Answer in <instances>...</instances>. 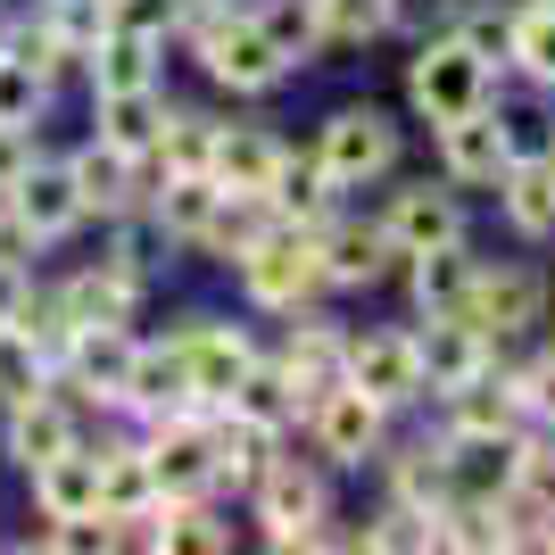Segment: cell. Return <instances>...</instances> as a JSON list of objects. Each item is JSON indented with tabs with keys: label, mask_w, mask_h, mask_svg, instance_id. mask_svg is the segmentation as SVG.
Masks as SVG:
<instances>
[{
	"label": "cell",
	"mask_w": 555,
	"mask_h": 555,
	"mask_svg": "<svg viewBox=\"0 0 555 555\" xmlns=\"http://www.w3.org/2000/svg\"><path fill=\"white\" fill-rule=\"evenodd\" d=\"M448 448V481H456V498H506L514 481H522V431H440Z\"/></svg>",
	"instance_id": "18"
},
{
	"label": "cell",
	"mask_w": 555,
	"mask_h": 555,
	"mask_svg": "<svg viewBox=\"0 0 555 555\" xmlns=\"http://www.w3.org/2000/svg\"><path fill=\"white\" fill-rule=\"evenodd\" d=\"M398 150H406V133H398V116L382 108V100H340V108L315 125V166H324L340 191H365V183H382V175H398Z\"/></svg>",
	"instance_id": "4"
},
{
	"label": "cell",
	"mask_w": 555,
	"mask_h": 555,
	"mask_svg": "<svg viewBox=\"0 0 555 555\" xmlns=\"http://www.w3.org/2000/svg\"><path fill=\"white\" fill-rule=\"evenodd\" d=\"M175 42L199 59V75H208L216 92L232 100H266L291 83V59H282L274 42H266V25L249 17V9H232V0H191V17Z\"/></svg>",
	"instance_id": "1"
},
{
	"label": "cell",
	"mask_w": 555,
	"mask_h": 555,
	"mask_svg": "<svg viewBox=\"0 0 555 555\" xmlns=\"http://www.w3.org/2000/svg\"><path fill=\"white\" fill-rule=\"evenodd\" d=\"M531 9H555V0H531Z\"/></svg>",
	"instance_id": "50"
},
{
	"label": "cell",
	"mask_w": 555,
	"mask_h": 555,
	"mask_svg": "<svg viewBox=\"0 0 555 555\" xmlns=\"http://www.w3.org/2000/svg\"><path fill=\"white\" fill-rule=\"evenodd\" d=\"M83 83H92V92H150V83H166V42L108 25V34L83 50Z\"/></svg>",
	"instance_id": "23"
},
{
	"label": "cell",
	"mask_w": 555,
	"mask_h": 555,
	"mask_svg": "<svg viewBox=\"0 0 555 555\" xmlns=\"http://www.w3.org/2000/svg\"><path fill=\"white\" fill-rule=\"evenodd\" d=\"M199 390H191V357L183 340L166 332V340H133V373H125V390H116V415L133 423H158V415H191Z\"/></svg>",
	"instance_id": "14"
},
{
	"label": "cell",
	"mask_w": 555,
	"mask_h": 555,
	"mask_svg": "<svg viewBox=\"0 0 555 555\" xmlns=\"http://www.w3.org/2000/svg\"><path fill=\"white\" fill-rule=\"evenodd\" d=\"M0 257H17V266H34V257H42V241L17 224V208H9V199H0Z\"/></svg>",
	"instance_id": "48"
},
{
	"label": "cell",
	"mask_w": 555,
	"mask_h": 555,
	"mask_svg": "<svg viewBox=\"0 0 555 555\" xmlns=\"http://www.w3.org/2000/svg\"><path fill=\"white\" fill-rule=\"evenodd\" d=\"M340 348H348V324H332V315L299 307V315H282L274 365L299 382V398H315V390H332V382H340Z\"/></svg>",
	"instance_id": "21"
},
{
	"label": "cell",
	"mask_w": 555,
	"mask_h": 555,
	"mask_svg": "<svg viewBox=\"0 0 555 555\" xmlns=\"http://www.w3.org/2000/svg\"><path fill=\"white\" fill-rule=\"evenodd\" d=\"M266 208H274V224H299V232H315L332 208H340V183H332L324 166H315V150H282L274 183H266Z\"/></svg>",
	"instance_id": "24"
},
{
	"label": "cell",
	"mask_w": 555,
	"mask_h": 555,
	"mask_svg": "<svg viewBox=\"0 0 555 555\" xmlns=\"http://www.w3.org/2000/svg\"><path fill=\"white\" fill-rule=\"evenodd\" d=\"M473 266H481V257L464 249V241H448V249H415L406 266H398V274H406V291H415V315H464Z\"/></svg>",
	"instance_id": "29"
},
{
	"label": "cell",
	"mask_w": 555,
	"mask_h": 555,
	"mask_svg": "<svg viewBox=\"0 0 555 555\" xmlns=\"http://www.w3.org/2000/svg\"><path fill=\"white\" fill-rule=\"evenodd\" d=\"M0 199L17 208V224L34 232L42 249H59L67 232H83V224H92V216H83V199H75V183H67V166L50 158V150H42L34 166H25V175H17L9 191H0Z\"/></svg>",
	"instance_id": "16"
},
{
	"label": "cell",
	"mask_w": 555,
	"mask_h": 555,
	"mask_svg": "<svg viewBox=\"0 0 555 555\" xmlns=\"http://www.w3.org/2000/svg\"><path fill=\"white\" fill-rule=\"evenodd\" d=\"M382 232L398 241V257H415V249H448V241H464L473 216H464V191L448 183V175H440V183L423 175V183H398L390 199H382Z\"/></svg>",
	"instance_id": "13"
},
{
	"label": "cell",
	"mask_w": 555,
	"mask_h": 555,
	"mask_svg": "<svg viewBox=\"0 0 555 555\" xmlns=\"http://www.w3.org/2000/svg\"><path fill=\"white\" fill-rule=\"evenodd\" d=\"M0 50H9V59H25L50 92H59V75H75V59L59 50V34H50L42 17H9V25H0Z\"/></svg>",
	"instance_id": "41"
},
{
	"label": "cell",
	"mask_w": 555,
	"mask_h": 555,
	"mask_svg": "<svg viewBox=\"0 0 555 555\" xmlns=\"http://www.w3.org/2000/svg\"><path fill=\"white\" fill-rule=\"evenodd\" d=\"M489 191H498V216H506L522 241H555V150H547V158L506 166Z\"/></svg>",
	"instance_id": "27"
},
{
	"label": "cell",
	"mask_w": 555,
	"mask_h": 555,
	"mask_svg": "<svg viewBox=\"0 0 555 555\" xmlns=\"http://www.w3.org/2000/svg\"><path fill=\"white\" fill-rule=\"evenodd\" d=\"M208 440H216V489H241V498H249V481L274 464L282 431H257V423H241L232 406H208Z\"/></svg>",
	"instance_id": "30"
},
{
	"label": "cell",
	"mask_w": 555,
	"mask_h": 555,
	"mask_svg": "<svg viewBox=\"0 0 555 555\" xmlns=\"http://www.w3.org/2000/svg\"><path fill=\"white\" fill-rule=\"evenodd\" d=\"M75 440H83V406L59 390V373H50V390L0 406V456L17 464V473H34L42 456H59V448H75Z\"/></svg>",
	"instance_id": "12"
},
{
	"label": "cell",
	"mask_w": 555,
	"mask_h": 555,
	"mask_svg": "<svg viewBox=\"0 0 555 555\" xmlns=\"http://www.w3.org/2000/svg\"><path fill=\"white\" fill-rule=\"evenodd\" d=\"M141 456H150V481H158V506H183V498H224L216 489V440H208V406L191 415H158L133 423Z\"/></svg>",
	"instance_id": "7"
},
{
	"label": "cell",
	"mask_w": 555,
	"mask_h": 555,
	"mask_svg": "<svg viewBox=\"0 0 555 555\" xmlns=\"http://www.w3.org/2000/svg\"><path fill=\"white\" fill-rule=\"evenodd\" d=\"M415 357H423V382H431V398L498 365V348H489L481 332L464 324V315H415Z\"/></svg>",
	"instance_id": "22"
},
{
	"label": "cell",
	"mask_w": 555,
	"mask_h": 555,
	"mask_svg": "<svg viewBox=\"0 0 555 555\" xmlns=\"http://www.w3.org/2000/svg\"><path fill=\"white\" fill-rule=\"evenodd\" d=\"M357 547L365 555H431L440 539H431V522H423L415 506H398V498H382V506L357 522Z\"/></svg>",
	"instance_id": "39"
},
{
	"label": "cell",
	"mask_w": 555,
	"mask_h": 555,
	"mask_svg": "<svg viewBox=\"0 0 555 555\" xmlns=\"http://www.w3.org/2000/svg\"><path fill=\"white\" fill-rule=\"evenodd\" d=\"M50 357L34 340H25L17 324H0V406H9V398H34V390H50Z\"/></svg>",
	"instance_id": "42"
},
{
	"label": "cell",
	"mask_w": 555,
	"mask_h": 555,
	"mask_svg": "<svg viewBox=\"0 0 555 555\" xmlns=\"http://www.w3.org/2000/svg\"><path fill=\"white\" fill-rule=\"evenodd\" d=\"M282 150H291V141H282L274 125H224V133H216V158H208L216 191H266Z\"/></svg>",
	"instance_id": "28"
},
{
	"label": "cell",
	"mask_w": 555,
	"mask_h": 555,
	"mask_svg": "<svg viewBox=\"0 0 555 555\" xmlns=\"http://www.w3.org/2000/svg\"><path fill=\"white\" fill-rule=\"evenodd\" d=\"M315 257H324L332 291H382V282L406 266L398 241L382 232V216H348V208H332L324 224H315Z\"/></svg>",
	"instance_id": "10"
},
{
	"label": "cell",
	"mask_w": 555,
	"mask_h": 555,
	"mask_svg": "<svg viewBox=\"0 0 555 555\" xmlns=\"http://www.w3.org/2000/svg\"><path fill=\"white\" fill-rule=\"evenodd\" d=\"M382 473H390V498L398 506H415L423 522H440V506L456 498V481H448V448L440 440H406V448H382Z\"/></svg>",
	"instance_id": "25"
},
{
	"label": "cell",
	"mask_w": 555,
	"mask_h": 555,
	"mask_svg": "<svg viewBox=\"0 0 555 555\" xmlns=\"http://www.w3.org/2000/svg\"><path fill=\"white\" fill-rule=\"evenodd\" d=\"M249 514L266 547H357V531H332V473L315 456H282L249 481Z\"/></svg>",
	"instance_id": "2"
},
{
	"label": "cell",
	"mask_w": 555,
	"mask_h": 555,
	"mask_svg": "<svg viewBox=\"0 0 555 555\" xmlns=\"http://www.w3.org/2000/svg\"><path fill=\"white\" fill-rule=\"evenodd\" d=\"M506 75H489L473 50L456 42V34H423L415 42V59H406V108L415 116H464V108H481L489 92H498Z\"/></svg>",
	"instance_id": "9"
},
{
	"label": "cell",
	"mask_w": 555,
	"mask_h": 555,
	"mask_svg": "<svg viewBox=\"0 0 555 555\" xmlns=\"http://www.w3.org/2000/svg\"><path fill=\"white\" fill-rule=\"evenodd\" d=\"M340 382H357L365 398H382L390 415L423 406V398H431V382H423V357H415V324H365V332H348Z\"/></svg>",
	"instance_id": "8"
},
{
	"label": "cell",
	"mask_w": 555,
	"mask_h": 555,
	"mask_svg": "<svg viewBox=\"0 0 555 555\" xmlns=\"http://www.w3.org/2000/svg\"><path fill=\"white\" fill-rule=\"evenodd\" d=\"M266 224H274L266 191H216V208H208V224H199V241H191V257H216V266H232V257L249 249Z\"/></svg>",
	"instance_id": "32"
},
{
	"label": "cell",
	"mask_w": 555,
	"mask_h": 555,
	"mask_svg": "<svg viewBox=\"0 0 555 555\" xmlns=\"http://www.w3.org/2000/svg\"><path fill=\"white\" fill-rule=\"evenodd\" d=\"M506 25H514V9H473V0H464L448 34H456V42L473 50V59H481L489 75H506Z\"/></svg>",
	"instance_id": "44"
},
{
	"label": "cell",
	"mask_w": 555,
	"mask_h": 555,
	"mask_svg": "<svg viewBox=\"0 0 555 555\" xmlns=\"http://www.w3.org/2000/svg\"><path fill=\"white\" fill-rule=\"evenodd\" d=\"M34 158H42V125H0V191L17 183Z\"/></svg>",
	"instance_id": "47"
},
{
	"label": "cell",
	"mask_w": 555,
	"mask_h": 555,
	"mask_svg": "<svg viewBox=\"0 0 555 555\" xmlns=\"http://www.w3.org/2000/svg\"><path fill=\"white\" fill-rule=\"evenodd\" d=\"M17 547H42V555H108V547H125V531H116L108 514H67V522H42V531L17 539Z\"/></svg>",
	"instance_id": "40"
},
{
	"label": "cell",
	"mask_w": 555,
	"mask_h": 555,
	"mask_svg": "<svg viewBox=\"0 0 555 555\" xmlns=\"http://www.w3.org/2000/svg\"><path fill=\"white\" fill-rule=\"evenodd\" d=\"M315 34H324V50L382 42V0H315Z\"/></svg>",
	"instance_id": "43"
},
{
	"label": "cell",
	"mask_w": 555,
	"mask_h": 555,
	"mask_svg": "<svg viewBox=\"0 0 555 555\" xmlns=\"http://www.w3.org/2000/svg\"><path fill=\"white\" fill-rule=\"evenodd\" d=\"M25 291H34V266H17V257H0V324L25 307Z\"/></svg>",
	"instance_id": "49"
},
{
	"label": "cell",
	"mask_w": 555,
	"mask_h": 555,
	"mask_svg": "<svg viewBox=\"0 0 555 555\" xmlns=\"http://www.w3.org/2000/svg\"><path fill=\"white\" fill-rule=\"evenodd\" d=\"M489 116H498L506 166H522V158H547V150H555V108H547V92H531V100H506V92H489Z\"/></svg>",
	"instance_id": "37"
},
{
	"label": "cell",
	"mask_w": 555,
	"mask_h": 555,
	"mask_svg": "<svg viewBox=\"0 0 555 555\" xmlns=\"http://www.w3.org/2000/svg\"><path fill=\"white\" fill-rule=\"evenodd\" d=\"M224 406H232L241 423H257V431H282V440H291V431H299V415H307L299 382H291V373H282L274 357H266V348H257V365L241 373V382H232V398H224Z\"/></svg>",
	"instance_id": "26"
},
{
	"label": "cell",
	"mask_w": 555,
	"mask_h": 555,
	"mask_svg": "<svg viewBox=\"0 0 555 555\" xmlns=\"http://www.w3.org/2000/svg\"><path fill=\"white\" fill-rule=\"evenodd\" d=\"M547 357H555V332H547Z\"/></svg>",
	"instance_id": "52"
},
{
	"label": "cell",
	"mask_w": 555,
	"mask_h": 555,
	"mask_svg": "<svg viewBox=\"0 0 555 555\" xmlns=\"http://www.w3.org/2000/svg\"><path fill=\"white\" fill-rule=\"evenodd\" d=\"M216 133H224V125H216L208 108H175V100H166L158 141H150V166H158V175H208Z\"/></svg>",
	"instance_id": "33"
},
{
	"label": "cell",
	"mask_w": 555,
	"mask_h": 555,
	"mask_svg": "<svg viewBox=\"0 0 555 555\" xmlns=\"http://www.w3.org/2000/svg\"><path fill=\"white\" fill-rule=\"evenodd\" d=\"M0 25H9V17H0Z\"/></svg>",
	"instance_id": "53"
},
{
	"label": "cell",
	"mask_w": 555,
	"mask_h": 555,
	"mask_svg": "<svg viewBox=\"0 0 555 555\" xmlns=\"http://www.w3.org/2000/svg\"><path fill=\"white\" fill-rule=\"evenodd\" d=\"M249 17L266 25V42H274L282 59H291V75L324 59V34H315V0H257Z\"/></svg>",
	"instance_id": "38"
},
{
	"label": "cell",
	"mask_w": 555,
	"mask_h": 555,
	"mask_svg": "<svg viewBox=\"0 0 555 555\" xmlns=\"http://www.w3.org/2000/svg\"><path fill=\"white\" fill-rule=\"evenodd\" d=\"M67 183H75V199H83V216H125V208H141V191H150V175L158 166L150 158H125V150H108V141H75L67 158Z\"/></svg>",
	"instance_id": "15"
},
{
	"label": "cell",
	"mask_w": 555,
	"mask_h": 555,
	"mask_svg": "<svg viewBox=\"0 0 555 555\" xmlns=\"http://www.w3.org/2000/svg\"><path fill=\"white\" fill-rule=\"evenodd\" d=\"M299 431H307V448H315V464H324V473H365V464L390 448V406H382V398H365L357 382H332V390L307 398Z\"/></svg>",
	"instance_id": "5"
},
{
	"label": "cell",
	"mask_w": 555,
	"mask_h": 555,
	"mask_svg": "<svg viewBox=\"0 0 555 555\" xmlns=\"http://www.w3.org/2000/svg\"><path fill=\"white\" fill-rule=\"evenodd\" d=\"M539 431H555V415H547V423H539Z\"/></svg>",
	"instance_id": "51"
},
{
	"label": "cell",
	"mask_w": 555,
	"mask_h": 555,
	"mask_svg": "<svg viewBox=\"0 0 555 555\" xmlns=\"http://www.w3.org/2000/svg\"><path fill=\"white\" fill-rule=\"evenodd\" d=\"M108 224V241H100V257L108 266H125L133 282H158L166 266H175V241H166L158 224H150V208H125V216H100Z\"/></svg>",
	"instance_id": "34"
},
{
	"label": "cell",
	"mask_w": 555,
	"mask_h": 555,
	"mask_svg": "<svg viewBox=\"0 0 555 555\" xmlns=\"http://www.w3.org/2000/svg\"><path fill=\"white\" fill-rule=\"evenodd\" d=\"M83 440H92V431H83ZM92 464H100V514H108L116 531L158 506V481H150L141 431H100V440H92Z\"/></svg>",
	"instance_id": "19"
},
{
	"label": "cell",
	"mask_w": 555,
	"mask_h": 555,
	"mask_svg": "<svg viewBox=\"0 0 555 555\" xmlns=\"http://www.w3.org/2000/svg\"><path fill=\"white\" fill-rule=\"evenodd\" d=\"M464 324L481 332L489 348H522L547 332V274L539 266H473V291H464Z\"/></svg>",
	"instance_id": "6"
},
{
	"label": "cell",
	"mask_w": 555,
	"mask_h": 555,
	"mask_svg": "<svg viewBox=\"0 0 555 555\" xmlns=\"http://www.w3.org/2000/svg\"><path fill=\"white\" fill-rule=\"evenodd\" d=\"M158 116H166V83H150V92H92V133L108 150H125V158H150Z\"/></svg>",
	"instance_id": "31"
},
{
	"label": "cell",
	"mask_w": 555,
	"mask_h": 555,
	"mask_svg": "<svg viewBox=\"0 0 555 555\" xmlns=\"http://www.w3.org/2000/svg\"><path fill=\"white\" fill-rule=\"evenodd\" d=\"M42 116H50V83L0 50V125H42Z\"/></svg>",
	"instance_id": "45"
},
{
	"label": "cell",
	"mask_w": 555,
	"mask_h": 555,
	"mask_svg": "<svg viewBox=\"0 0 555 555\" xmlns=\"http://www.w3.org/2000/svg\"><path fill=\"white\" fill-rule=\"evenodd\" d=\"M431 150H440V175L456 191H489L498 175H506V141H498V116L481 108H464V116H440L431 125Z\"/></svg>",
	"instance_id": "17"
},
{
	"label": "cell",
	"mask_w": 555,
	"mask_h": 555,
	"mask_svg": "<svg viewBox=\"0 0 555 555\" xmlns=\"http://www.w3.org/2000/svg\"><path fill=\"white\" fill-rule=\"evenodd\" d=\"M464 0H382V34L398 42H423V34H448Z\"/></svg>",
	"instance_id": "46"
},
{
	"label": "cell",
	"mask_w": 555,
	"mask_h": 555,
	"mask_svg": "<svg viewBox=\"0 0 555 555\" xmlns=\"http://www.w3.org/2000/svg\"><path fill=\"white\" fill-rule=\"evenodd\" d=\"M50 291H59V307H67V324H133L141 299H150V282H133L125 266H108V257H92V266L59 274Z\"/></svg>",
	"instance_id": "20"
},
{
	"label": "cell",
	"mask_w": 555,
	"mask_h": 555,
	"mask_svg": "<svg viewBox=\"0 0 555 555\" xmlns=\"http://www.w3.org/2000/svg\"><path fill=\"white\" fill-rule=\"evenodd\" d=\"M232 282L257 315H299V307H324L332 282H324V257H315V232L299 224H266L249 249L232 257Z\"/></svg>",
	"instance_id": "3"
},
{
	"label": "cell",
	"mask_w": 555,
	"mask_h": 555,
	"mask_svg": "<svg viewBox=\"0 0 555 555\" xmlns=\"http://www.w3.org/2000/svg\"><path fill=\"white\" fill-rule=\"evenodd\" d=\"M506 75H522L531 92H547L555 100V9H514V25H506Z\"/></svg>",
	"instance_id": "35"
},
{
	"label": "cell",
	"mask_w": 555,
	"mask_h": 555,
	"mask_svg": "<svg viewBox=\"0 0 555 555\" xmlns=\"http://www.w3.org/2000/svg\"><path fill=\"white\" fill-rule=\"evenodd\" d=\"M440 431H522L506 406V390H498V365L473 373V382H456V390H440Z\"/></svg>",
	"instance_id": "36"
},
{
	"label": "cell",
	"mask_w": 555,
	"mask_h": 555,
	"mask_svg": "<svg viewBox=\"0 0 555 555\" xmlns=\"http://www.w3.org/2000/svg\"><path fill=\"white\" fill-rule=\"evenodd\" d=\"M175 340H183V357H191V390H199V406H224L232 382L257 365V332L232 324V315H208V307L175 315Z\"/></svg>",
	"instance_id": "11"
}]
</instances>
